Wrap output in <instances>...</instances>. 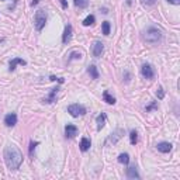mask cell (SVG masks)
Masks as SVG:
<instances>
[{
    "label": "cell",
    "mask_w": 180,
    "mask_h": 180,
    "mask_svg": "<svg viewBox=\"0 0 180 180\" xmlns=\"http://www.w3.org/2000/svg\"><path fill=\"white\" fill-rule=\"evenodd\" d=\"M45 23H47V13H45L44 10H38V11L35 13V16H34L35 28H37L38 31H41V30L45 27Z\"/></svg>",
    "instance_id": "3"
},
{
    "label": "cell",
    "mask_w": 180,
    "mask_h": 180,
    "mask_svg": "<svg viewBox=\"0 0 180 180\" xmlns=\"http://www.w3.org/2000/svg\"><path fill=\"white\" fill-rule=\"evenodd\" d=\"M156 148H158V151L162 152V153H168V152L172 151V144H169V142H159L158 145H156Z\"/></svg>",
    "instance_id": "11"
},
{
    "label": "cell",
    "mask_w": 180,
    "mask_h": 180,
    "mask_svg": "<svg viewBox=\"0 0 180 180\" xmlns=\"http://www.w3.org/2000/svg\"><path fill=\"white\" fill-rule=\"evenodd\" d=\"M110 30H111V25L108 21H104L103 24H101V31H103V34L104 35H108L110 34Z\"/></svg>",
    "instance_id": "22"
},
{
    "label": "cell",
    "mask_w": 180,
    "mask_h": 180,
    "mask_svg": "<svg viewBox=\"0 0 180 180\" xmlns=\"http://www.w3.org/2000/svg\"><path fill=\"white\" fill-rule=\"evenodd\" d=\"M127 177H130V179H139L138 170H136L135 166H130V168L127 169Z\"/></svg>",
    "instance_id": "14"
},
{
    "label": "cell",
    "mask_w": 180,
    "mask_h": 180,
    "mask_svg": "<svg viewBox=\"0 0 180 180\" xmlns=\"http://www.w3.org/2000/svg\"><path fill=\"white\" fill-rule=\"evenodd\" d=\"M96 121H97V130L100 131L101 128L104 127V123H106V114H104V113H101L100 115H97Z\"/></svg>",
    "instance_id": "16"
},
{
    "label": "cell",
    "mask_w": 180,
    "mask_h": 180,
    "mask_svg": "<svg viewBox=\"0 0 180 180\" xmlns=\"http://www.w3.org/2000/svg\"><path fill=\"white\" fill-rule=\"evenodd\" d=\"M65 134H66V138H73L75 135H77V127L73 124H68L65 127Z\"/></svg>",
    "instance_id": "8"
},
{
    "label": "cell",
    "mask_w": 180,
    "mask_h": 180,
    "mask_svg": "<svg viewBox=\"0 0 180 180\" xmlns=\"http://www.w3.org/2000/svg\"><path fill=\"white\" fill-rule=\"evenodd\" d=\"M75 6L77 9H86L89 6V0H75Z\"/></svg>",
    "instance_id": "20"
},
{
    "label": "cell",
    "mask_w": 180,
    "mask_h": 180,
    "mask_svg": "<svg viewBox=\"0 0 180 180\" xmlns=\"http://www.w3.org/2000/svg\"><path fill=\"white\" fill-rule=\"evenodd\" d=\"M58 92H59V87L52 89V90H51V93H49V96H48L47 98H44V103H47V104H49V103H54L55 97H57V94H58Z\"/></svg>",
    "instance_id": "12"
},
{
    "label": "cell",
    "mask_w": 180,
    "mask_h": 180,
    "mask_svg": "<svg viewBox=\"0 0 180 180\" xmlns=\"http://www.w3.org/2000/svg\"><path fill=\"white\" fill-rule=\"evenodd\" d=\"M96 21V17L93 16V14H90V16H87L85 20H83V25L85 27H89V25H93Z\"/></svg>",
    "instance_id": "19"
},
{
    "label": "cell",
    "mask_w": 180,
    "mask_h": 180,
    "mask_svg": "<svg viewBox=\"0 0 180 180\" xmlns=\"http://www.w3.org/2000/svg\"><path fill=\"white\" fill-rule=\"evenodd\" d=\"M90 145H92V142H90V139H89V138H82V139H80V151H82V152L89 151Z\"/></svg>",
    "instance_id": "15"
},
{
    "label": "cell",
    "mask_w": 180,
    "mask_h": 180,
    "mask_svg": "<svg viewBox=\"0 0 180 180\" xmlns=\"http://www.w3.org/2000/svg\"><path fill=\"white\" fill-rule=\"evenodd\" d=\"M130 142H131V145H135L138 142V132L135 130H132L130 132Z\"/></svg>",
    "instance_id": "21"
},
{
    "label": "cell",
    "mask_w": 180,
    "mask_h": 180,
    "mask_svg": "<svg viewBox=\"0 0 180 180\" xmlns=\"http://www.w3.org/2000/svg\"><path fill=\"white\" fill-rule=\"evenodd\" d=\"M155 108H158V101H153V103H152V104H149L145 110L146 111H152V110H155Z\"/></svg>",
    "instance_id": "24"
},
{
    "label": "cell",
    "mask_w": 180,
    "mask_h": 180,
    "mask_svg": "<svg viewBox=\"0 0 180 180\" xmlns=\"http://www.w3.org/2000/svg\"><path fill=\"white\" fill-rule=\"evenodd\" d=\"M103 51H104V47H103V42L96 41L94 44H93V55H94L96 58L101 57V54H103Z\"/></svg>",
    "instance_id": "9"
},
{
    "label": "cell",
    "mask_w": 180,
    "mask_h": 180,
    "mask_svg": "<svg viewBox=\"0 0 180 180\" xmlns=\"http://www.w3.org/2000/svg\"><path fill=\"white\" fill-rule=\"evenodd\" d=\"M118 162L123 165H128V162H130V155H128V153H121V155L118 156Z\"/></svg>",
    "instance_id": "23"
},
{
    "label": "cell",
    "mask_w": 180,
    "mask_h": 180,
    "mask_svg": "<svg viewBox=\"0 0 180 180\" xmlns=\"http://www.w3.org/2000/svg\"><path fill=\"white\" fill-rule=\"evenodd\" d=\"M38 145V142H30V156H32V152H34V148Z\"/></svg>",
    "instance_id": "27"
},
{
    "label": "cell",
    "mask_w": 180,
    "mask_h": 180,
    "mask_svg": "<svg viewBox=\"0 0 180 180\" xmlns=\"http://www.w3.org/2000/svg\"><path fill=\"white\" fill-rule=\"evenodd\" d=\"M87 72H89V75L92 76V79H98V70H97V68L94 66V65H90L89 66V69H87Z\"/></svg>",
    "instance_id": "17"
},
{
    "label": "cell",
    "mask_w": 180,
    "mask_h": 180,
    "mask_svg": "<svg viewBox=\"0 0 180 180\" xmlns=\"http://www.w3.org/2000/svg\"><path fill=\"white\" fill-rule=\"evenodd\" d=\"M168 2L169 3H172V4H176V6L177 4H180V0H168Z\"/></svg>",
    "instance_id": "30"
},
{
    "label": "cell",
    "mask_w": 180,
    "mask_h": 180,
    "mask_svg": "<svg viewBox=\"0 0 180 180\" xmlns=\"http://www.w3.org/2000/svg\"><path fill=\"white\" fill-rule=\"evenodd\" d=\"M68 113L72 117H79V115H85L86 114V107H83L82 104H70L68 107Z\"/></svg>",
    "instance_id": "4"
},
{
    "label": "cell",
    "mask_w": 180,
    "mask_h": 180,
    "mask_svg": "<svg viewBox=\"0 0 180 180\" xmlns=\"http://www.w3.org/2000/svg\"><path fill=\"white\" fill-rule=\"evenodd\" d=\"M38 3H40V0H32V2H31V6L34 7V6H37Z\"/></svg>",
    "instance_id": "31"
},
{
    "label": "cell",
    "mask_w": 180,
    "mask_h": 180,
    "mask_svg": "<svg viewBox=\"0 0 180 180\" xmlns=\"http://www.w3.org/2000/svg\"><path fill=\"white\" fill-rule=\"evenodd\" d=\"M17 65H25V61L21 59V58H14V59H11V62H10V68H9L10 72H13V70L16 69Z\"/></svg>",
    "instance_id": "13"
},
{
    "label": "cell",
    "mask_w": 180,
    "mask_h": 180,
    "mask_svg": "<svg viewBox=\"0 0 180 180\" xmlns=\"http://www.w3.org/2000/svg\"><path fill=\"white\" fill-rule=\"evenodd\" d=\"M4 124H6L7 127H14L17 124V115L14 113L7 114L6 117H4Z\"/></svg>",
    "instance_id": "10"
},
{
    "label": "cell",
    "mask_w": 180,
    "mask_h": 180,
    "mask_svg": "<svg viewBox=\"0 0 180 180\" xmlns=\"http://www.w3.org/2000/svg\"><path fill=\"white\" fill-rule=\"evenodd\" d=\"M72 32H73L72 25L68 24L66 27H65V31H63V35H62V42L63 44H68V42L72 40Z\"/></svg>",
    "instance_id": "7"
},
{
    "label": "cell",
    "mask_w": 180,
    "mask_h": 180,
    "mask_svg": "<svg viewBox=\"0 0 180 180\" xmlns=\"http://www.w3.org/2000/svg\"><path fill=\"white\" fill-rule=\"evenodd\" d=\"M156 96H158V98H159V100H162V98L165 97V92H163V89H162V87H159V89H158V92H156Z\"/></svg>",
    "instance_id": "26"
},
{
    "label": "cell",
    "mask_w": 180,
    "mask_h": 180,
    "mask_svg": "<svg viewBox=\"0 0 180 180\" xmlns=\"http://www.w3.org/2000/svg\"><path fill=\"white\" fill-rule=\"evenodd\" d=\"M80 58H82V54H80V52H72L69 59H80Z\"/></svg>",
    "instance_id": "25"
},
{
    "label": "cell",
    "mask_w": 180,
    "mask_h": 180,
    "mask_svg": "<svg viewBox=\"0 0 180 180\" xmlns=\"http://www.w3.org/2000/svg\"><path fill=\"white\" fill-rule=\"evenodd\" d=\"M61 4H62L63 9H68V2L66 0H61Z\"/></svg>",
    "instance_id": "29"
},
{
    "label": "cell",
    "mask_w": 180,
    "mask_h": 180,
    "mask_svg": "<svg viewBox=\"0 0 180 180\" xmlns=\"http://www.w3.org/2000/svg\"><path fill=\"white\" fill-rule=\"evenodd\" d=\"M123 135H124V130H121V128H117V130H115L110 136H108L107 142H110V144H117L118 141L123 138Z\"/></svg>",
    "instance_id": "6"
},
{
    "label": "cell",
    "mask_w": 180,
    "mask_h": 180,
    "mask_svg": "<svg viewBox=\"0 0 180 180\" xmlns=\"http://www.w3.org/2000/svg\"><path fill=\"white\" fill-rule=\"evenodd\" d=\"M103 98H104V101H106V103H108V104H114V103H115V98H114L113 96L107 92V90L103 93Z\"/></svg>",
    "instance_id": "18"
},
{
    "label": "cell",
    "mask_w": 180,
    "mask_h": 180,
    "mask_svg": "<svg viewBox=\"0 0 180 180\" xmlns=\"http://www.w3.org/2000/svg\"><path fill=\"white\" fill-rule=\"evenodd\" d=\"M3 156H4L6 166L10 169V170H17V169L20 168V165L23 163L21 151L14 145H7L6 148H4Z\"/></svg>",
    "instance_id": "1"
},
{
    "label": "cell",
    "mask_w": 180,
    "mask_h": 180,
    "mask_svg": "<svg viewBox=\"0 0 180 180\" xmlns=\"http://www.w3.org/2000/svg\"><path fill=\"white\" fill-rule=\"evenodd\" d=\"M155 2H156V0H142V3L145 4V6H152Z\"/></svg>",
    "instance_id": "28"
},
{
    "label": "cell",
    "mask_w": 180,
    "mask_h": 180,
    "mask_svg": "<svg viewBox=\"0 0 180 180\" xmlns=\"http://www.w3.org/2000/svg\"><path fill=\"white\" fill-rule=\"evenodd\" d=\"M141 73L145 79H153L155 77V69L149 63H144L142 68H141Z\"/></svg>",
    "instance_id": "5"
},
{
    "label": "cell",
    "mask_w": 180,
    "mask_h": 180,
    "mask_svg": "<svg viewBox=\"0 0 180 180\" xmlns=\"http://www.w3.org/2000/svg\"><path fill=\"white\" fill-rule=\"evenodd\" d=\"M142 38L144 41L149 42V44H156V42H159L162 40V31L159 28H156V27H146L145 30H144L142 32Z\"/></svg>",
    "instance_id": "2"
}]
</instances>
